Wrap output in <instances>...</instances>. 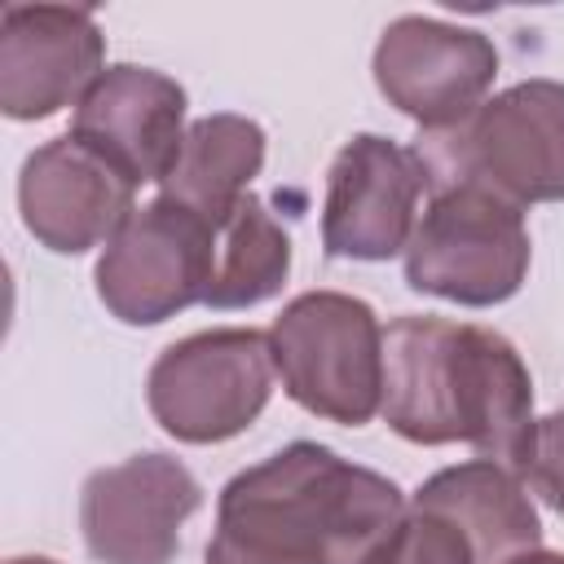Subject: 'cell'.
Masks as SVG:
<instances>
[{
    "label": "cell",
    "instance_id": "6da1fadb",
    "mask_svg": "<svg viewBox=\"0 0 564 564\" xmlns=\"http://www.w3.org/2000/svg\"><path fill=\"white\" fill-rule=\"evenodd\" d=\"M383 423L410 445H471L524 476L533 454V375L520 348L476 322L401 313L383 330Z\"/></svg>",
    "mask_w": 564,
    "mask_h": 564
},
{
    "label": "cell",
    "instance_id": "7a4b0ae2",
    "mask_svg": "<svg viewBox=\"0 0 564 564\" xmlns=\"http://www.w3.org/2000/svg\"><path fill=\"white\" fill-rule=\"evenodd\" d=\"M401 516L392 476L291 441L225 480L203 564H361Z\"/></svg>",
    "mask_w": 564,
    "mask_h": 564
},
{
    "label": "cell",
    "instance_id": "3957f363",
    "mask_svg": "<svg viewBox=\"0 0 564 564\" xmlns=\"http://www.w3.org/2000/svg\"><path fill=\"white\" fill-rule=\"evenodd\" d=\"M414 154L436 185H485L516 207L564 203V79H520L467 119L419 132Z\"/></svg>",
    "mask_w": 564,
    "mask_h": 564
},
{
    "label": "cell",
    "instance_id": "277c9868",
    "mask_svg": "<svg viewBox=\"0 0 564 564\" xmlns=\"http://www.w3.org/2000/svg\"><path fill=\"white\" fill-rule=\"evenodd\" d=\"M282 392L339 427H366L383 405V326L348 291H300L269 326Z\"/></svg>",
    "mask_w": 564,
    "mask_h": 564
},
{
    "label": "cell",
    "instance_id": "5b68a950",
    "mask_svg": "<svg viewBox=\"0 0 564 564\" xmlns=\"http://www.w3.org/2000/svg\"><path fill=\"white\" fill-rule=\"evenodd\" d=\"M401 256L410 291L463 308H494L524 286L533 242L524 207L458 181L432 189Z\"/></svg>",
    "mask_w": 564,
    "mask_h": 564
},
{
    "label": "cell",
    "instance_id": "8992f818",
    "mask_svg": "<svg viewBox=\"0 0 564 564\" xmlns=\"http://www.w3.org/2000/svg\"><path fill=\"white\" fill-rule=\"evenodd\" d=\"M269 330L212 326L167 344L145 375L150 419L181 445H220L242 436L273 397Z\"/></svg>",
    "mask_w": 564,
    "mask_h": 564
},
{
    "label": "cell",
    "instance_id": "52a82bcc",
    "mask_svg": "<svg viewBox=\"0 0 564 564\" xmlns=\"http://www.w3.org/2000/svg\"><path fill=\"white\" fill-rule=\"evenodd\" d=\"M216 229L172 198L141 203L93 264L97 300L123 326H159L207 300Z\"/></svg>",
    "mask_w": 564,
    "mask_h": 564
},
{
    "label": "cell",
    "instance_id": "ba28073f",
    "mask_svg": "<svg viewBox=\"0 0 564 564\" xmlns=\"http://www.w3.org/2000/svg\"><path fill=\"white\" fill-rule=\"evenodd\" d=\"M375 88L419 132L467 119L498 79V48L485 31L427 13H401L379 31L370 57Z\"/></svg>",
    "mask_w": 564,
    "mask_h": 564
},
{
    "label": "cell",
    "instance_id": "9c48e42d",
    "mask_svg": "<svg viewBox=\"0 0 564 564\" xmlns=\"http://www.w3.org/2000/svg\"><path fill=\"white\" fill-rule=\"evenodd\" d=\"M198 507V476L163 449L97 467L79 489L84 551L97 564H172L181 529Z\"/></svg>",
    "mask_w": 564,
    "mask_h": 564
},
{
    "label": "cell",
    "instance_id": "30bf717a",
    "mask_svg": "<svg viewBox=\"0 0 564 564\" xmlns=\"http://www.w3.org/2000/svg\"><path fill=\"white\" fill-rule=\"evenodd\" d=\"M427 167L414 145H397L379 132L348 137L326 167L322 247L330 260L383 264L405 251L419 225V198Z\"/></svg>",
    "mask_w": 564,
    "mask_h": 564
},
{
    "label": "cell",
    "instance_id": "8fae6325",
    "mask_svg": "<svg viewBox=\"0 0 564 564\" xmlns=\"http://www.w3.org/2000/svg\"><path fill=\"white\" fill-rule=\"evenodd\" d=\"M106 70V35L84 4H4L0 13V110L13 123L79 106Z\"/></svg>",
    "mask_w": 564,
    "mask_h": 564
},
{
    "label": "cell",
    "instance_id": "7c38bea8",
    "mask_svg": "<svg viewBox=\"0 0 564 564\" xmlns=\"http://www.w3.org/2000/svg\"><path fill=\"white\" fill-rule=\"evenodd\" d=\"M137 212V185L79 137L62 132L35 145L18 172V216L53 256L106 247Z\"/></svg>",
    "mask_w": 564,
    "mask_h": 564
},
{
    "label": "cell",
    "instance_id": "4fadbf2b",
    "mask_svg": "<svg viewBox=\"0 0 564 564\" xmlns=\"http://www.w3.org/2000/svg\"><path fill=\"white\" fill-rule=\"evenodd\" d=\"M185 88L137 62H115L97 75L70 119V137L110 159L132 185H163L185 141Z\"/></svg>",
    "mask_w": 564,
    "mask_h": 564
},
{
    "label": "cell",
    "instance_id": "5bb4252c",
    "mask_svg": "<svg viewBox=\"0 0 564 564\" xmlns=\"http://www.w3.org/2000/svg\"><path fill=\"white\" fill-rule=\"evenodd\" d=\"M410 502L449 516L467 533L476 564H511L516 555L542 546V520L524 489V476L489 458H467L432 471L410 494Z\"/></svg>",
    "mask_w": 564,
    "mask_h": 564
},
{
    "label": "cell",
    "instance_id": "9a60e30c",
    "mask_svg": "<svg viewBox=\"0 0 564 564\" xmlns=\"http://www.w3.org/2000/svg\"><path fill=\"white\" fill-rule=\"evenodd\" d=\"M264 145H269V137L256 119L234 115V110L203 115L189 123L181 154H176L172 172L163 176L159 194L189 207L212 229H220L234 216V207L251 194L247 185L264 167Z\"/></svg>",
    "mask_w": 564,
    "mask_h": 564
},
{
    "label": "cell",
    "instance_id": "2e32d148",
    "mask_svg": "<svg viewBox=\"0 0 564 564\" xmlns=\"http://www.w3.org/2000/svg\"><path fill=\"white\" fill-rule=\"evenodd\" d=\"M291 278V234L273 220V212L247 194L234 216L216 229L207 308H256L273 300Z\"/></svg>",
    "mask_w": 564,
    "mask_h": 564
},
{
    "label": "cell",
    "instance_id": "e0dca14e",
    "mask_svg": "<svg viewBox=\"0 0 564 564\" xmlns=\"http://www.w3.org/2000/svg\"><path fill=\"white\" fill-rule=\"evenodd\" d=\"M361 564H476V551L449 516L405 502V516L366 551Z\"/></svg>",
    "mask_w": 564,
    "mask_h": 564
},
{
    "label": "cell",
    "instance_id": "ac0fdd59",
    "mask_svg": "<svg viewBox=\"0 0 564 564\" xmlns=\"http://www.w3.org/2000/svg\"><path fill=\"white\" fill-rule=\"evenodd\" d=\"M524 480L533 485V494H538L555 516H564V410L538 419L533 454H529Z\"/></svg>",
    "mask_w": 564,
    "mask_h": 564
},
{
    "label": "cell",
    "instance_id": "d6986e66",
    "mask_svg": "<svg viewBox=\"0 0 564 564\" xmlns=\"http://www.w3.org/2000/svg\"><path fill=\"white\" fill-rule=\"evenodd\" d=\"M511 564H564V551H551V546H538V551H524V555H516Z\"/></svg>",
    "mask_w": 564,
    "mask_h": 564
},
{
    "label": "cell",
    "instance_id": "ffe728a7",
    "mask_svg": "<svg viewBox=\"0 0 564 564\" xmlns=\"http://www.w3.org/2000/svg\"><path fill=\"white\" fill-rule=\"evenodd\" d=\"M4 564H62V560H53V555H13Z\"/></svg>",
    "mask_w": 564,
    "mask_h": 564
}]
</instances>
